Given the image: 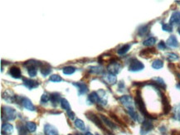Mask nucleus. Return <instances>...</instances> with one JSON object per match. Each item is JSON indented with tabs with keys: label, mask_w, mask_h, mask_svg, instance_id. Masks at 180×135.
Segmentation results:
<instances>
[{
	"label": "nucleus",
	"mask_w": 180,
	"mask_h": 135,
	"mask_svg": "<svg viewBox=\"0 0 180 135\" xmlns=\"http://www.w3.org/2000/svg\"><path fill=\"white\" fill-rule=\"evenodd\" d=\"M85 135H93V134H92V133H90V132H87Z\"/></svg>",
	"instance_id": "49530a36"
},
{
	"label": "nucleus",
	"mask_w": 180,
	"mask_h": 135,
	"mask_svg": "<svg viewBox=\"0 0 180 135\" xmlns=\"http://www.w3.org/2000/svg\"><path fill=\"white\" fill-rule=\"evenodd\" d=\"M69 135H74V134H69ZM76 135H78V134H76Z\"/></svg>",
	"instance_id": "09e8293b"
},
{
	"label": "nucleus",
	"mask_w": 180,
	"mask_h": 135,
	"mask_svg": "<svg viewBox=\"0 0 180 135\" xmlns=\"http://www.w3.org/2000/svg\"><path fill=\"white\" fill-rule=\"evenodd\" d=\"M178 33L180 34V28H178Z\"/></svg>",
	"instance_id": "de8ad7c7"
},
{
	"label": "nucleus",
	"mask_w": 180,
	"mask_h": 135,
	"mask_svg": "<svg viewBox=\"0 0 180 135\" xmlns=\"http://www.w3.org/2000/svg\"><path fill=\"white\" fill-rule=\"evenodd\" d=\"M40 72L43 76H48L52 72L51 66L47 63H43L40 67Z\"/></svg>",
	"instance_id": "6ab92c4d"
},
{
	"label": "nucleus",
	"mask_w": 180,
	"mask_h": 135,
	"mask_svg": "<svg viewBox=\"0 0 180 135\" xmlns=\"http://www.w3.org/2000/svg\"><path fill=\"white\" fill-rule=\"evenodd\" d=\"M161 98H162V104L164 106V115H168L171 110V105L169 104V99H167V97L165 96L164 94H161Z\"/></svg>",
	"instance_id": "4468645a"
},
{
	"label": "nucleus",
	"mask_w": 180,
	"mask_h": 135,
	"mask_svg": "<svg viewBox=\"0 0 180 135\" xmlns=\"http://www.w3.org/2000/svg\"><path fill=\"white\" fill-rule=\"evenodd\" d=\"M171 135H180V131H178V130H173L171 132Z\"/></svg>",
	"instance_id": "c03bdc74"
},
{
	"label": "nucleus",
	"mask_w": 180,
	"mask_h": 135,
	"mask_svg": "<svg viewBox=\"0 0 180 135\" xmlns=\"http://www.w3.org/2000/svg\"><path fill=\"white\" fill-rule=\"evenodd\" d=\"M107 70H108V72L110 74L116 75L120 72L121 65L117 61H111L107 66Z\"/></svg>",
	"instance_id": "6e6552de"
},
{
	"label": "nucleus",
	"mask_w": 180,
	"mask_h": 135,
	"mask_svg": "<svg viewBox=\"0 0 180 135\" xmlns=\"http://www.w3.org/2000/svg\"><path fill=\"white\" fill-rule=\"evenodd\" d=\"M158 48L160 49V50H164L166 48V43L163 41H160V43L158 44Z\"/></svg>",
	"instance_id": "ea45409f"
},
{
	"label": "nucleus",
	"mask_w": 180,
	"mask_h": 135,
	"mask_svg": "<svg viewBox=\"0 0 180 135\" xmlns=\"http://www.w3.org/2000/svg\"><path fill=\"white\" fill-rule=\"evenodd\" d=\"M23 85L29 89H35V88H37L39 85V83L37 81H34V80L32 79H28V78H25V77L23 78Z\"/></svg>",
	"instance_id": "9b49d317"
},
{
	"label": "nucleus",
	"mask_w": 180,
	"mask_h": 135,
	"mask_svg": "<svg viewBox=\"0 0 180 135\" xmlns=\"http://www.w3.org/2000/svg\"><path fill=\"white\" fill-rule=\"evenodd\" d=\"M98 94H99L100 97V104H101L102 105H106L107 103V97H106V94L105 92L104 89H99L97 91Z\"/></svg>",
	"instance_id": "5701e85b"
},
{
	"label": "nucleus",
	"mask_w": 180,
	"mask_h": 135,
	"mask_svg": "<svg viewBox=\"0 0 180 135\" xmlns=\"http://www.w3.org/2000/svg\"><path fill=\"white\" fill-rule=\"evenodd\" d=\"M88 69L91 73H95V74H101L103 72V68L101 66H91Z\"/></svg>",
	"instance_id": "c85d7f7f"
},
{
	"label": "nucleus",
	"mask_w": 180,
	"mask_h": 135,
	"mask_svg": "<svg viewBox=\"0 0 180 135\" xmlns=\"http://www.w3.org/2000/svg\"><path fill=\"white\" fill-rule=\"evenodd\" d=\"M3 99H4L8 103H14L17 102V95L14 94L13 91H11L9 89L6 90L5 92L3 93Z\"/></svg>",
	"instance_id": "1a4fd4ad"
},
{
	"label": "nucleus",
	"mask_w": 180,
	"mask_h": 135,
	"mask_svg": "<svg viewBox=\"0 0 180 135\" xmlns=\"http://www.w3.org/2000/svg\"><path fill=\"white\" fill-rule=\"evenodd\" d=\"M156 43V38L155 37H150V38L146 39L145 41H144L143 45L145 46H152Z\"/></svg>",
	"instance_id": "2f4dec72"
},
{
	"label": "nucleus",
	"mask_w": 180,
	"mask_h": 135,
	"mask_svg": "<svg viewBox=\"0 0 180 135\" xmlns=\"http://www.w3.org/2000/svg\"><path fill=\"white\" fill-rule=\"evenodd\" d=\"M75 72H76V68L74 66H66L62 69V72L65 75H72Z\"/></svg>",
	"instance_id": "7c9ffc66"
},
{
	"label": "nucleus",
	"mask_w": 180,
	"mask_h": 135,
	"mask_svg": "<svg viewBox=\"0 0 180 135\" xmlns=\"http://www.w3.org/2000/svg\"><path fill=\"white\" fill-rule=\"evenodd\" d=\"M67 115H68L69 119H71V120H73L74 119H75V114H74L72 111H69V112H67Z\"/></svg>",
	"instance_id": "a19ab883"
},
{
	"label": "nucleus",
	"mask_w": 180,
	"mask_h": 135,
	"mask_svg": "<svg viewBox=\"0 0 180 135\" xmlns=\"http://www.w3.org/2000/svg\"><path fill=\"white\" fill-rule=\"evenodd\" d=\"M119 102L126 108V110L134 109V102H133V99L131 96L129 95H123V96L119 98Z\"/></svg>",
	"instance_id": "423d86ee"
},
{
	"label": "nucleus",
	"mask_w": 180,
	"mask_h": 135,
	"mask_svg": "<svg viewBox=\"0 0 180 135\" xmlns=\"http://www.w3.org/2000/svg\"><path fill=\"white\" fill-rule=\"evenodd\" d=\"M104 81L110 85H115L117 82V78L115 75L108 73L104 76Z\"/></svg>",
	"instance_id": "aec40b11"
},
{
	"label": "nucleus",
	"mask_w": 180,
	"mask_h": 135,
	"mask_svg": "<svg viewBox=\"0 0 180 135\" xmlns=\"http://www.w3.org/2000/svg\"><path fill=\"white\" fill-rule=\"evenodd\" d=\"M99 116L100 118H101V120L102 122H103V124L106 125L107 127H109L110 129H115V128H117V125L115 124V123L112 122L110 119H108L106 116H105V115H100Z\"/></svg>",
	"instance_id": "2eb2a0df"
},
{
	"label": "nucleus",
	"mask_w": 180,
	"mask_h": 135,
	"mask_svg": "<svg viewBox=\"0 0 180 135\" xmlns=\"http://www.w3.org/2000/svg\"><path fill=\"white\" fill-rule=\"evenodd\" d=\"M18 131V135H28V128L23 124L17 125Z\"/></svg>",
	"instance_id": "c756f323"
},
{
	"label": "nucleus",
	"mask_w": 180,
	"mask_h": 135,
	"mask_svg": "<svg viewBox=\"0 0 180 135\" xmlns=\"http://www.w3.org/2000/svg\"><path fill=\"white\" fill-rule=\"evenodd\" d=\"M145 68V66L144 64L140 61L137 59H132L130 62H129V72H140L142 71L143 69Z\"/></svg>",
	"instance_id": "39448f33"
},
{
	"label": "nucleus",
	"mask_w": 180,
	"mask_h": 135,
	"mask_svg": "<svg viewBox=\"0 0 180 135\" xmlns=\"http://www.w3.org/2000/svg\"><path fill=\"white\" fill-rule=\"evenodd\" d=\"M28 73L30 77H35L37 76V68L35 67L28 68Z\"/></svg>",
	"instance_id": "4c0bfd02"
},
{
	"label": "nucleus",
	"mask_w": 180,
	"mask_h": 135,
	"mask_svg": "<svg viewBox=\"0 0 180 135\" xmlns=\"http://www.w3.org/2000/svg\"><path fill=\"white\" fill-rule=\"evenodd\" d=\"M124 88V84L123 83V81H120L119 83V91H123V89Z\"/></svg>",
	"instance_id": "37998d69"
},
{
	"label": "nucleus",
	"mask_w": 180,
	"mask_h": 135,
	"mask_svg": "<svg viewBox=\"0 0 180 135\" xmlns=\"http://www.w3.org/2000/svg\"><path fill=\"white\" fill-rule=\"evenodd\" d=\"M154 83L153 84L156 85L157 87H160V88H163V89H165L166 88V85H165L164 81V80L162 78H160V77H155L154 79Z\"/></svg>",
	"instance_id": "393cba45"
},
{
	"label": "nucleus",
	"mask_w": 180,
	"mask_h": 135,
	"mask_svg": "<svg viewBox=\"0 0 180 135\" xmlns=\"http://www.w3.org/2000/svg\"><path fill=\"white\" fill-rule=\"evenodd\" d=\"M154 128V124H153L152 121L150 119H145L144 122L142 123V126H141V134L145 135L148 132H150Z\"/></svg>",
	"instance_id": "0eeeda50"
},
{
	"label": "nucleus",
	"mask_w": 180,
	"mask_h": 135,
	"mask_svg": "<svg viewBox=\"0 0 180 135\" xmlns=\"http://www.w3.org/2000/svg\"><path fill=\"white\" fill-rule=\"evenodd\" d=\"M1 132H2V134L3 135H10L13 132V126L11 124L5 123L2 125Z\"/></svg>",
	"instance_id": "dca6fc26"
},
{
	"label": "nucleus",
	"mask_w": 180,
	"mask_h": 135,
	"mask_svg": "<svg viewBox=\"0 0 180 135\" xmlns=\"http://www.w3.org/2000/svg\"><path fill=\"white\" fill-rule=\"evenodd\" d=\"M134 103H135V105L136 107L139 110L141 114H142L144 116H145L146 119H150V120H154V119H156V118L153 117L152 115H150L148 113L147 110H146V107H145V102L142 99V96H141V92H140V89H138L137 92H136V96H135V99H134Z\"/></svg>",
	"instance_id": "f257e3e1"
},
{
	"label": "nucleus",
	"mask_w": 180,
	"mask_h": 135,
	"mask_svg": "<svg viewBox=\"0 0 180 135\" xmlns=\"http://www.w3.org/2000/svg\"><path fill=\"white\" fill-rule=\"evenodd\" d=\"M61 109H63L66 111V112H69V111H71V106H70V104L69 102L66 100V99H64V98H61Z\"/></svg>",
	"instance_id": "a878e982"
},
{
	"label": "nucleus",
	"mask_w": 180,
	"mask_h": 135,
	"mask_svg": "<svg viewBox=\"0 0 180 135\" xmlns=\"http://www.w3.org/2000/svg\"><path fill=\"white\" fill-rule=\"evenodd\" d=\"M72 84H73L74 86H76V88H77V89H78V93L80 95H81V94H86V93L88 92L89 90L88 86H87L85 83H82V82H74Z\"/></svg>",
	"instance_id": "f8f14e48"
},
{
	"label": "nucleus",
	"mask_w": 180,
	"mask_h": 135,
	"mask_svg": "<svg viewBox=\"0 0 180 135\" xmlns=\"http://www.w3.org/2000/svg\"><path fill=\"white\" fill-rule=\"evenodd\" d=\"M166 45L170 47H178V46H179V44H178V41L177 38H176V37L172 35V36H170L169 37V39L166 41Z\"/></svg>",
	"instance_id": "4be33fe9"
},
{
	"label": "nucleus",
	"mask_w": 180,
	"mask_h": 135,
	"mask_svg": "<svg viewBox=\"0 0 180 135\" xmlns=\"http://www.w3.org/2000/svg\"><path fill=\"white\" fill-rule=\"evenodd\" d=\"M163 66H164V62H163V61L160 60V59L155 60V61L152 62V67L155 70L161 69Z\"/></svg>",
	"instance_id": "bb28decb"
},
{
	"label": "nucleus",
	"mask_w": 180,
	"mask_h": 135,
	"mask_svg": "<svg viewBox=\"0 0 180 135\" xmlns=\"http://www.w3.org/2000/svg\"><path fill=\"white\" fill-rule=\"evenodd\" d=\"M61 94H59V93L55 92V93H52L50 94V100H51L52 105L53 107H56L57 104L59 102H61Z\"/></svg>",
	"instance_id": "f3484780"
},
{
	"label": "nucleus",
	"mask_w": 180,
	"mask_h": 135,
	"mask_svg": "<svg viewBox=\"0 0 180 135\" xmlns=\"http://www.w3.org/2000/svg\"><path fill=\"white\" fill-rule=\"evenodd\" d=\"M88 101L91 102V104H95V103H98L100 104V97L98 93L96 91L92 92L91 94L88 95Z\"/></svg>",
	"instance_id": "412c9836"
},
{
	"label": "nucleus",
	"mask_w": 180,
	"mask_h": 135,
	"mask_svg": "<svg viewBox=\"0 0 180 135\" xmlns=\"http://www.w3.org/2000/svg\"><path fill=\"white\" fill-rule=\"evenodd\" d=\"M131 46L129 45V44H126V45H124V46H122L117 51V53L119 54V55H124L125 53H127L129 50L130 49Z\"/></svg>",
	"instance_id": "cd10ccee"
},
{
	"label": "nucleus",
	"mask_w": 180,
	"mask_h": 135,
	"mask_svg": "<svg viewBox=\"0 0 180 135\" xmlns=\"http://www.w3.org/2000/svg\"><path fill=\"white\" fill-rule=\"evenodd\" d=\"M26 127L28 128V130L31 133H34L37 129V125L34 122H27Z\"/></svg>",
	"instance_id": "72a5a7b5"
},
{
	"label": "nucleus",
	"mask_w": 180,
	"mask_h": 135,
	"mask_svg": "<svg viewBox=\"0 0 180 135\" xmlns=\"http://www.w3.org/2000/svg\"><path fill=\"white\" fill-rule=\"evenodd\" d=\"M150 31V26L149 25H143L139 28L138 29V35L140 37H144L147 35Z\"/></svg>",
	"instance_id": "b1692460"
},
{
	"label": "nucleus",
	"mask_w": 180,
	"mask_h": 135,
	"mask_svg": "<svg viewBox=\"0 0 180 135\" xmlns=\"http://www.w3.org/2000/svg\"><path fill=\"white\" fill-rule=\"evenodd\" d=\"M17 102L22 104V105L25 108L26 110H30V111H35V106H34V105L30 99L27 98V97H21L17 95Z\"/></svg>",
	"instance_id": "20e7f679"
},
{
	"label": "nucleus",
	"mask_w": 180,
	"mask_h": 135,
	"mask_svg": "<svg viewBox=\"0 0 180 135\" xmlns=\"http://www.w3.org/2000/svg\"><path fill=\"white\" fill-rule=\"evenodd\" d=\"M11 77H13L14 79H20L22 76V72H21L20 68H18V66H12L9 72H8Z\"/></svg>",
	"instance_id": "ddd939ff"
},
{
	"label": "nucleus",
	"mask_w": 180,
	"mask_h": 135,
	"mask_svg": "<svg viewBox=\"0 0 180 135\" xmlns=\"http://www.w3.org/2000/svg\"><path fill=\"white\" fill-rule=\"evenodd\" d=\"M160 132L161 133L166 132V128H165L164 126H162V127L160 128Z\"/></svg>",
	"instance_id": "a18cd8bd"
},
{
	"label": "nucleus",
	"mask_w": 180,
	"mask_h": 135,
	"mask_svg": "<svg viewBox=\"0 0 180 135\" xmlns=\"http://www.w3.org/2000/svg\"><path fill=\"white\" fill-rule=\"evenodd\" d=\"M162 29L165 32H172L173 31V26L171 24H167V23H164L162 25Z\"/></svg>",
	"instance_id": "58836bf2"
},
{
	"label": "nucleus",
	"mask_w": 180,
	"mask_h": 135,
	"mask_svg": "<svg viewBox=\"0 0 180 135\" xmlns=\"http://www.w3.org/2000/svg\"><path fill=\"white\" fill-rule=\"evenodd\" d=\"M49 100H50V95L47 94V93H44V94L42 95V97H41L40 102L42 105H43V104H47Z\"/></svg>",
	"instance_id": "c9c22d12"
},
{
	"label": "nucleus",
	"mask_w": 180,
	"mask_h": 135,
	"mask_svg": "<svg viewBox=\"0 0 180 135\" xmlns=\"http://www.w3.org/2000/svg\"><path fill=\"white\" fill-rule=\"evenodd\" d=\"M173 118L175 120H180V111H176L173 115Z\"/></svg>",
	"instance_id": "79ce46f5"
},
{
	"label": "nucleus",
	"mask_w": 180,
	"mask_h": 135,
	"mask_svg": "<svg viewBox=\"0 0 180 135\" xmlns=\"http://www.w3.org/2000/svg\"><path fill=\"white\" fill-rule=\"evenodd\" d=\"M3 116L5 118V120H8V121H13L17 117V112L13 108L3 106V107H2V118Z\"/></svg>",
	"instance_id": "f03ea898"
},
{
	"label": "nucleus",
	"mask_w": 180,
	"mask_h": 135,
	"mask_svg": "<svg viewBox=\"0 0 180 135\" xmlns=\"http://www.w3.org/2000/svg\"><path fill=\"white\" fill-rule=\"evenodd\" d=\"M96 135H99V134H98V133H97V134H96Z\"/></svg>",
	"instance_id": "8fccbe9b"
},
{
	"label": "nucleus",
	"mask_w": 180,
	"mask_h": 135,
	"mask_svg": "<svg viewBox=\"0 0 180 135\" xmlns=\"http://www.w3.org/2000/svg\"><path fill=\"white\" fill-rule=\"evenodd\" d=\"M49 81L52 82H60L62 81V79L59 75H52L51 76L49 77Z\"/></svg>",
	"instance_id": "e433bc0d"
},
{
	"label": "nucleus",
	"mask_w": 180,
	"mask_h": 135,
	"mask_svg": "<svg viewBox=\"0 0 180 135\" xmlns=\"http://www.w3.org/2000/svg\"><path fill=\"white\" fill-rule=\"evenodd\" d=\"M74 124L76 126L77 128L81 130H85L86 129V126H85V124L80 119H77V120H75V123H74Z\"/></svg>",
	"instance_id": "473e14b6"
},
{
	"label": "nucleus",
	"mask_w": 180,
	"mask_h": 135,
	"mask_svg": "<svg viewBox=\"0 0 180 135\" xmlns=\"http://www.w3.org/2000/svg\"><path fill=\"white\" fill-rule=\"evenodd\" d=\"M169 23L171 25L172 24H179L180 25V11H175L172 13Z\"/></svg>",
	"instance_id": "a211bd4d"
},
{
	"label": "nucleus",
	"mask_w": 180,
	"mask_h": 135,
	"mask_svg": "<svg viewBox=\"0 0 180 135\" xmlns=\"http://www.w3.org/2000/svg\"><path fill=\"white\" fill-rule=\"evenodd\" d=\"M86 116L89 120H91L92 123H94V124L97 125V127L100 128L101 129L106 130L105 127L103 126L104 124H103V122H102L101 120V118L98 117L96 114H94L93 112H91V111H89V112L86 113Z\"/></svg>",
	"instance_id": "7ed1b4c3"
},
{
	"label": "nucleus",
	"mask_w": 180,
	"mask_h": 135,
	"mask_svg": "<svg viewBox=\"0 0 180 135\" xmlns=\"http://www.w3.org/2000/svg\"><path fill=\"white\" fill-rule=\"evenodd\" d=\"M166 56H167V58L170 61H175L179 60V56H178L177 54L173 53V52H169V53H167L166 54Z\"/></svg>",
	"instance_id": "f704fd0d"
},
{
	"label": "nucleus",
	"mask_w": 180,
	"mask_h": 135,
	"mask_svg": "<svg viewBox=\"0 0 180 135\" xmlns=\"http://www.w3.org/2000/svg\"><path fill=\"white\" fill-rule=\"evenodd\" d=\"M44 133L45 135H59L58 130L55 126L50 124H47L44 125Z\"/></svg>",
	"instance_id": "9d476101"
}]
</instances>
